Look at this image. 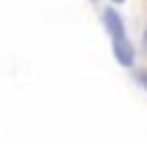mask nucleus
Here are the masks:
<instances>
[{"label": "nucleus", "mask_w": 147, "mask_h": 144, "mask_svg": "<svg viewBox=\"0 0 147 144\" xmlns=\"http://www.w3.org/2000/svg\"><path fill=\"white\" fill-rule=\"evenodd\" d=\"M112 54L123 68H134V63H136V46L128 41V35L112 38Z\"/></svg>", "instance_id": "obj_1"}, {"label": "nucleus", "mask_w": 147, "mask_h": 144, "mask_svg": "<svg viewBox=\"0 0 147 144\" xmlns=\"http://www.w3.org/2000/svg\"><path fill=\"white\" fill-rule=\"evenodd\" d=\"M101 22H104V27H106V33H109V38H123V35H128V33H125V22H123V16H120V11H117V5L104 8Z\"/></svg>", "instance_id": "obj_2"}, {"label": "nucleus", "mask_w": 147, "mask_h": 144, "mask_svg": "<svg viewBox=\"0 0 147 144\" xmlns=\"http://www.w3.org/2000/svg\"><path fill=\"white\" fill-rule=\"evenodd\" d=\"M134 79L139 82V87H144V90H147V71H144V68H139L136 74H134Z\"/></svg>", "instance_id": "obj_3"}, {"label": "nucleus", "mask_w": 147, "mask_h": 144, "mask_svg": "<svg viewBox=\"0 0 147 144\" xmlns=\"http://www.w3.org/2000/svg\"><path fill=\"white\" fill-rule=\"evenodd\" d=\"M142 46H144V52H147V27H144V33H142Z\"/></svg>", "instance_id": "obj_4"}, {"label": "nucleus", "mask_w": 147, "mask_h": 144, "mask_svg": "<svg viewBox=\"0 0 147 144\" xmlns=\"http://www.w3.org/2000/svg\"><path fill=\"white\" fill-rule=\"evenodd\" d=\"M120 3H125V0H112V5H120Z\"/></svg>", "instance_id": "obj_5"}, {"label": "nucleus", "mask_w": 147, "mask_h": 144, "mask_svg": "<svg viewBox=\"0 0 147 144\" xmlns=\"http://www.w3.org/2000/svg\"><path fill=\"white\" fill-rule=\"evenodd\" d=\"M90 3H95V0H90Z\"/></svg>", "instance_id": "obj_6"}]
</instances>
